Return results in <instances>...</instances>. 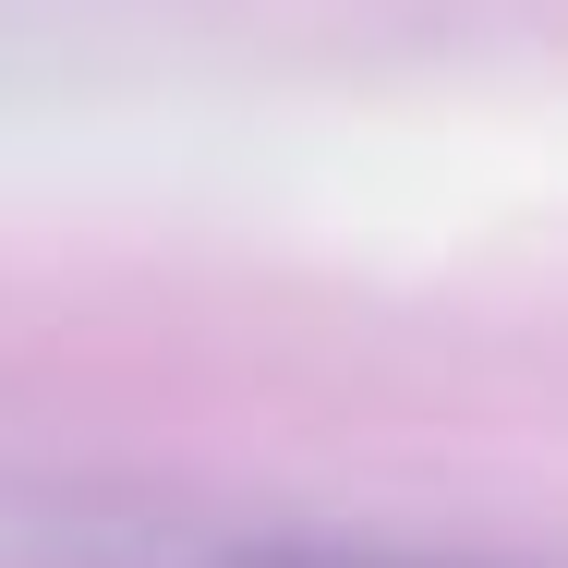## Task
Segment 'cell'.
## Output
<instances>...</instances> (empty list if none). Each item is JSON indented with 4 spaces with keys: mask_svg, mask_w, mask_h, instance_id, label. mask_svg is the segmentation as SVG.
<instances>
[{
    "mask_svg": "<svg viewBox=\"0 0 568 568\" xmlns=\"http://www.w3.org/2000/svg\"><path fill=\"white\" fill-rule=\"evenodd\" d=\"M206 508H170L145 484H85V471H24L0 459V568H182Z\"/></svg>",
    "mask_w": 568,
    "mask_h": 568,
    "instance_id": "obj_1",
    "label": "cell"
},
{
    "mask_svg": "<svg viewBox=\"0 0 568 568\" xmlns=\"http://www.w3.org/2000/svg\"><path fill=\"white\" fill-rule=\"evenodd\" d=\"M182 568H484V557H424V545L315 532V520H194Z\"/></svg>",
    "mask_w": 568,
    "mask_h": 568,
    "instance_id": "obj_2",
    "label": "cell"
}]
</instances>
